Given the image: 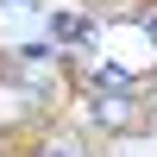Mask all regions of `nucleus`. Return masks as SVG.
<instances>
[{
    "label": "nucleus",
    "instance_id": "1",
    "mask_svg": "<svg viewBox=\"0 0 157 157\" xmlns=\"http://www.w3.org/2000/svg\"><path fill=\"white\" fill-rule=\"evenodd\" d=\"M94 113H101V120H107V126H132V107H126V101H107V107H101V101H94Z\"/></svg>",
    "mask_w": 157,
    "mask_h": 157
},
{
    "label": "nucleus",
    "instance_id": "2",
    "mask_svg": "<svg viewBox=\"0 0 157 157\" xmlns=\"http://www.w3.org/2000/svg\"><path fill=\"white\" fill-rule=\"evenodd\" d=\"M44 157H75V151H69V145H57V151H44Z\"/></svg>",
    "mask_w": 157,
    "mask_h": 157
}]
</instances>
